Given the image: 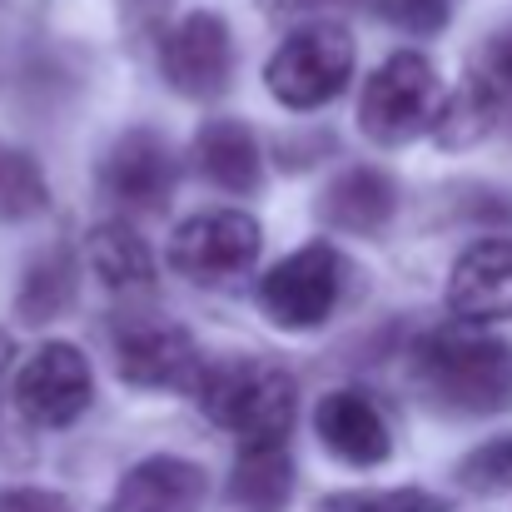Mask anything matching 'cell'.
<instances>
[{"instance_id": "4316f807", "label": "cell", "mask_w": 512, "mask_h": 512, "mask_svg": "<svg viewBox=\"0 0 512 512\" xmlns=\"http://www.w3.org/2000/svg\"><path fill=\"white\" fill-rule=\"evenodd\" d=\"M5 368H10V343H0V393H5Z\"/></svg>"}, {"instance_id": "ac0fdd59", "label": "cell", "mask_w": 512, "mask_h": 512, "mask_svg": "<svg viewBox=\"0 0 512 512\" xmlns=\"http://www.w3.org/2000/svg\"><path fill=\"white\" fill-rule=\"evenodd\" d=\"M498 115H503V95H498L483 75H468V80L458 85V95L443 100L433 130H438V140H443L448 150H468V145H478V140L498 125Z\"/></svg>"}, {"instance_id": "484cf974", "label": "cell", "mask_w": 512, "mask_h": 512, "mask_svg": "<svg viewBox=\"0 0 512 512\" xmlns=\"http://www.w3.org/2000/svg\"><path fill=\"white\" fill-rule=\"evenodd\" d=\"M274 10H319V5H339V0H269Z\"/></svg>"}, {"instance_id": "30bf717a", "label": "cell", "mask_w": 512, "mask_h": 512, "mask_svg": "<svg viewBox=\"0 0 512 512\" xmlns=\"http://www.w3.org/2000/svg\"><path fill=\"white\" fill-rule=\"evenodd\" d=\"M100 184H105V194H110L120 209H135V214L160 209L174 194L170 145H165L155 130H130V135L110 150V160H105V170H100Z\"/></svg>"}, {"instance_id": "8992f818", "label": "cell", "mask_w": 512, "mask_h": 512, "mask_svg": "<svg viewBox=\"0 0 512 512\" xmlns=\"http://www.w3.org/2000/svg\"><path fill=\"white\" fill-rule=\"evenodd\" d=\"M259 244H264V234L249 214L214 209V214H194L174 229L170 264L194 284H229L259 259Z\"/></svg>"}, {"instance_id": "ba28073f", "label": "cell", "mask_w": 512, "mask_h": 512, "mask_svg": "<svg viewBox=\"0 0 512 512\" xmlns=\"http://www.w3.org/2000/svg\"><path fill=\"white\" fill-rule=\"evenodd\" d=\"M165 80H170L179 95L189 100H219L224 85H229V65H234V40H229V25L209 10L199 15H184L165 40Z\"/></svg>"}, {"instance_id": "5bb4252c", "label": "cell", "mask_w": 512, "mask_h": 512, "mask_svg": "<svg viewBox=\"0 0 512 512\" xmlns=\"http://www.w3.org/2000/svg\"><path fill=\"white\" fill-rule=\"evenodd\" d=\"M289 493H294V458H289L284 438L244 443L234 478H229V498L244 512H284Z\"/></svg>"}, {"instance_id": "9a60e30c", "label": "cell", "mask_w": 512, "mask_h": 512, "mask_svg": "<svg viewBox=\"0 0 512 512\" xmlns=\"http://www.w3.org/2000/svg\"><path fill=\"white\" fill-rule=\"evenodd\" d=\"M194 160H199V174H204L209 184L234 189V194L254 189L259 174H264L259 145H254L249 125H239V120H214V125H204L199 140H194Z\"/></svg>"}, {"instance_id": "52a82bcc", "label": "cell", "mask_w": 512, "mask_h": 512, "mask_svg": "<svg viewBox=\"0 0 512 512\" xmlns=\"http://www.w3.org/2000/svg\"><path fill=\"white\" fill-rule=\"evenodd\" d=\"M90 363L70 343H45L15 378V408L40 428H70L90 408Z\"/></svg>"}, {"instance_id": "3957f363", "label": "cell", "mask_w": 512, "mask_h": 512, "mask_svg": "<svg viewBox=\"0 0 512 512\" xmlns=\"http://www.w3.org/2000/svg\"><path fill=\"white\" fill-rule=\"evenodd\" d=\"M443 110V80L438 70L403 50V55H388L373 80L363 85V105H358V130L373 140V145H403L413 135H423Z\"/></svg>"}, {"instance_id": "7402d4cb", "label": "cell", "mask_w": 512, "mask_h": 512, "mask_svg": "<svg viewBox=\"0 0 512 512\" xmlns=\"http://www.w3.org/2000/svg\"><path fill=\"white\" fill-rule=\"evenodd\" d=\"M319 512H443V503L418 488H388V493H339Z\"/></svg>"}, {"instance_id": "d6986e66", "label": "cell", "mask_w": 512, "mask_h": 512, "mask_svg": "<svg viewBox=\"0 0 512 512\" xmlns=\"http://www.w3.org/2000/svg\"><path fill=\"white\" fill-rule=\"evenodd\" d=\"M45 204H50V189H45L40 165L25 150L0 145V219L5 224L35 219V214H45Z\"/></svg>"}, {"instance_id": "2e32d148", "label": "cell", "mask_w": 512, "mask_h": 512, "mask_svg": "<svg viewBox=\"0 0 512 512\" xmlns=\"http://www.w3.org/2000/svg\"><path fill=\"white\" fill-rule=\"evenodd\" d=\"M393 209H398V189L383 170H348L324 194V214L353 234H378L393 219Z\"/></svg>"}, {"instance_id": "e0dca14e", "label": "cell", "mask_w": 512, "mask_h": 512, "mask_svg": "<svg viewBox=\"0 0 512 512\" xmlns=\"http://www.w3.org/2000/svg\"><path fill=\"white\" fill-rule=\"evenodd\" d=\"M90 264L115 294H145L155 289V254L130 224H105L90 234Z\"/></svg>"}, {"instance_id": "d4e9b609", "label": "cell", "mask_w": 512, "mask_h": 512, "mask_svg": "<svg viewBox=\"0 0 512 512\" xmlns=\"http://www.w3.org/2000/svg\"><path fill=\"white\" fill-rule=\"evenodd\" d=\"M0 512H75L60 493H45V488H15V493H0Z\"/></svg>"}, {"instance_id": "603a6c76", "label": "cell", "mask_w": 512, "mask_h": 512, "mask_svg": "<svg viewBox=\"0 0 512 512\" xmlns=\"http://www.w3.org/2000/svg\"><path fill=\"white\" fill-rule=\"evenodd\" d=\"M378 10L393 20V25H403V30H438L443 20H448V10H453V0H378Z\"/></svg>"}, {"instance_id": "8fae6325", "label": "cell", "mask_w": 512, "mask_h": 512, "mask_svg": "<svg viewBox=\"0 0 512 512\" xmlns=\"http://www.w3.org/2000/svg\"><path fill=\"white\" fill-rule=\"evenodd\" d=\"M448 304L468 324L512 319V239H483L453 264Z\"/></svg>"}, {"instance_id": "9c48e42d", "label": "cell", "mask_w": 512, "mask_h": 512, "mask_svg": "<svg viewBox=\"0 0 512 512\" xmlns=\"http://www.w3.org/2000/svg\"><path fill=\"white\" fill-rule=\"evenodd\" d=\"M115 368L125 383L150 388V393H174L199 383V348L179 324H130L115 339Z\"/></svg>"}, {"instance_id": "7c38bea8", "label": "cell", "mask_w": 512, "mask_h": 512, "mask_svg": "<svg viewBox=\"0 0 512 512\" xmlns=\"http://www.w3.org/2000/svg\"><path fill=\"white\" fill-rule=\"evenodd\" d=\"M319 443L334 458H343L348 468H373L393 448L383 413L363 393H353V388H339V393H329L319 403Z\"/></svg>"}, {"instance_id": "ffe728a7", "label": "cell", "mask_w": 512, "mask_h": 512, "mask_svg": "<svg viewBox=\"0 0 512 512\" xmlns=\"http://www.w3.org/2000/svg\"><path fill=\"white\" fill-rule=\"evenodd\" d=\"M70 294H75V264H70L65 254H55L50 264L40 259L35 274H30V284L20 289V319H25V324L55 319V314L70 304Z\"/></svg>"}, {"instance_id": "4fadbf2b", "label": "cell", "mask_w": 512, "mask_h": 512, "mask_svg": "<svg viewBox=\"0 0 512 512\" xmlns=\"http://www.w3.org/2000/svg\"><path fill=\"white\" fill-rule=\"evenodd\" d=\"M204 473L184 458H150L115 488L110 512H199L204 503Z\"/></svg>"}, {"instance_id": "7a4b0ae2", "label": "cell", "mask_w": 512, "mask_h": 512, "mask_svg": "<svg viewBox=\"0 0 512 512\" xmlns=\"http://www.w3.org/2000/svg\"><path fill=\"white\" fill-rule=\"evenodd\" d=\"M199 408L209 413L214 428L239 433L244 443L289 438L299 388L294 373L274 358H224L199 373Z\"/></svg>"}, {"instance_id": "cb8c5ba5", "label": "cell", "mask_w": 512, "mask_h": 512, "mask_svg": "<svg viewBox=\"0 0 512 512\" xmlns=\"http://www.w3.org/2000/svg\"><path fill=\"white\" fill-rule=\"evenodd\" d=\"M473 75H483V80L503 95V105H512V30L493 35V40L483 45V55H478Z\"/></svg>"}, {"instance_id": "6da1fadb", "label": "cell", "mask_w": 512, "mask_h": 512, "mask_svg": "<svg viewBox=\"0 0 512 512\" xmlns=\"http://www.w3.org/2000/svg\"><path fill=\"white\" fill-rule=\"evenodd\" d=\"M418 388L453 413H498L512 403V348L493 334L468 329H433L413 348Z\"/></svg>"}, {"instance_id": "277c9868", "label": "cell", "mask_w": 512, "mask_h": 512, "mask_svg": "<svg viewBox=\"0 0 512 512\" xmlns=\"http://www.w3.org/2000/svg\"><path fill=\"white\" fill-rule=\"evenodd\" d=\"M353 75V40L339 25H304L294 30L264 65V85L289 110H319L339 95Z\"/></svg>"}, {"instance_id": "5b68a950", "label": "cell", "mask_w": 512, "mask_h": 512, "mask_svg": "<svg viewBox=\"0 0 512 512\" xmlns=\"http://www.w3.org/2000/svg\"><path fill=\"white\" fill-rule=\"evenodd\" d=\"M343 294V259L329 244H304L259 284V304L279 329H319Z\"/></svg>"}, {"instance_id": "44dd1931", "label": "cell", "mask_w": 512, "mask_h": 512, "mask_svg": "<svg viewBox=\"0 0 512 512\" xmlns=\"http://www.w3.org/2000/svg\"><path fill=\"white\" fill-rule=\"evenodd\" d=\"M458 483H463L468 493H508L512 488V433L483 443V448H473V453L458 463Z\"/></svg>"}]
</instances>
